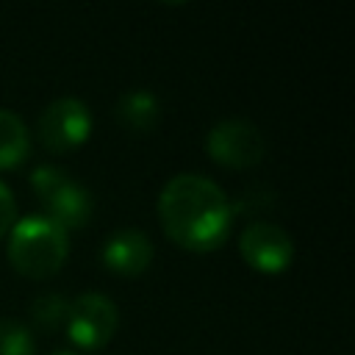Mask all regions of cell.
<instances>
[{
  "label": "cell",
  "mask_w": 355,
  "mask_h": 355,
  "mask_svg": "<svg viewBox=\"0 0 355 355\" xmlns=\"http://www.w3.org/2000/svg\"><path fill=\"white\" fill-rule=\"evenodd\" d=\"M158 219L172 241L194 252H208L227 239L233 202L211 178L180 172L158 194Z\"/></svg>",
  "instance_id": "cell-1"
},
{
  "label": "cell",
  "mask_w": 355,
  "mask_h": 355,
  "mask_svg": "<svg viewBox=\"0 0 355 355\" xmlns=\"http://www.w3.org/2000/svg\"><path fill=\"white\" fill-rule=\"evenodd\" d=\"M69 241L67 230L44 214L25 216L11 225L8 261L25 277H50L67 261Z\"/></svg>",
  "instance_id": "cell-2"
},
{
  "label": "cell",
  "mask_w": 355,
  "mask_h": 355,
  "mask_svg": "<svg viewBox=\"0 0 355 355\" xmlns=\"http://www.w3.org/2000/svg\"><path fill=\"white\" fill-rule=\"evenodd\" d=\"M31 186L39 197V202L47 208L44 216L58 222L64 230L80 227L92 216V194L61 166L42 164L31 172Z\"/></svg>",
  "instance_id": "cell-3"
},
{
  "label": "cell",
  "mask_w": 355,
  "mask_h": 355,
  "mask_svg": "<svg viewBox=\"0 0 355 355\" xmlns=\"http://www.w3.org/2000/svg\"><path fill=\"white\" fill-rule=\"evenodd\" d=\"M205 150L216 164L244 169V166H255L266 155V139L255 122L244 116H227L208 130Z\"/></svg>",
  "instance_id": "cell-4"
},
{
  "label": "cell",
  "mask_w": 355,
  "mask_h": 355,
  "mask_svg": "<svg viewBox=\"0 0 355 355\" xmlns=\"http://www.w3.org/2000/svg\"><path fill=\"white\" fill-rule=\"evenodd\" d=\"M64 324H67L69 338L78 347L97 349L116 333L119 311H116L114 300H108L105 294L83 291V294H78L75 300L67 302Z\"/></svg>",
  "instance_id": "cell-5"
},
{
  "label": "cell",
  "mask_w": 355,
  "mask_h": 355,
  "mask_svg": "<svg viewBox=\"0 0 355 355\" xmlns=\"http://www.w3.org/2000/svg\"><path fill=\"white\" fill-rule=\"evenodd\" d=\"M39 141L50 153H67L78 144H83L92 133V114L89 105L78 97H58L53 100L36 122Z\"/></svg>",
  "instance_id": "cell-6"
},
{
  "label": "cell",
  "mask_w": 355,
  "mask_h": 355,
  "mask_svg": "<svg viewBox=\"0 0 355 355\" xmlns=\"http://www.w3.org/2000/svg\"><path fill=\"white\" fill-rule=\"evenodd\" d=\"M239 250L244 261L258 272H283L294 258V241L291 236L266 219H255L244 227L239 239Z\"/></svg>",
  "instance_id": "cell-7"
},
{
  "label": "cell",
  "mask_w": 355,
  "mask_h": 355,
  "mask_svg": "<svg viewBox=\"0 0 355 355\" xmlns=\"http://www.w3.org/2000/svg\"><path fill=\"white\" fill-rule=\"evenodd\" d=\"M100 258L116 275H141L153 261V241L139 227H122L105 239Z\"/></svg>",
  "instance_id": "cell-8"
},
{
  "label": "cell",
  "mask_w": 355,
  "mask_h": 355,
  "mask_svg": "<svg viewBox=\"0 0 355 355\" xmlns=\"http://www.w3.org/2000/svg\"><path fill=\"white\" fill-rule=\"evenodd\" d=\"M116 122L133 133H150L161 119V103L147 89H130L116 100Z\"/></svg>",
  "instance_id": "cell-9"
},
{
  "label": "cell",
  "mask_w": 355,
  "mask_h": 355,
  "mask_svg": "<svg viewBox=\"0 0 355 355\" xmlns=\"http://www.w3.org/2000/svg\"><path fill=\"white\" fill-rule=\"evenodd\" d=\"M31 153V133L11 108H0V169L22 164Z\"/></svg>",
  "instance_id": "cell-10"
},
{
  "label": "cell",
  "mask_w": 355,
  "mask_h": 355,
  "mask_svg": "<svg viewBox=\"0 0 355 355\" xmlns=\"http://www.w3.org/2000/svg\"><path fill=\"white\" fill-rule=\"evenodd\" d=\"M31 330L17 319H0V355H33Z\"/></svg>",
  "instance_id": "cell-11"
},
{
  "label": "cell",
  "mask_w": 355,
  "mask_h": 355,
  "mask_svg": "<svg viewBox=\"0 0 355 355\" xmlns=\"http://www.w3.org/2000/svg\"><path fill=\"white\" fill-rule=\"evenodd\" d=\"M64 313H67V300L61 294H39L31 305V316L36 319V324L47 330L64 324Z\"/></svg>",
  "instance_id": "cell-12"
},
{
  "label": "cell",
  "mask_w": 355,
  "mask_h": 355,
  "mask_svg": "<svg viewBox=\"0 0 355 355\" xmlns=\"http://www.w3.org/2000/svg\"><path fill=\"white\" fill-rule=\"evenodd\" d=\"M14 222H17V202H14V194L8 191V186L0 180V236H6Z\"/></svg>",
  "instance_id": "cell-13"
},
{
  "label": "cell",
  "mask_w": 355,
  "mask_h": 355,
  "mask_svg": "<svg viewBox=\"0 0 355 355\" xmlns=\"http://www.w3.org/2000/svg\"><path fill=\"white\" fill-rule=\"evenodd\" d=\"M53 355H75V352H67V349H58V352H53Z\"/></svg>",
  "instance_id": "cell-14"
}]
</instances>
